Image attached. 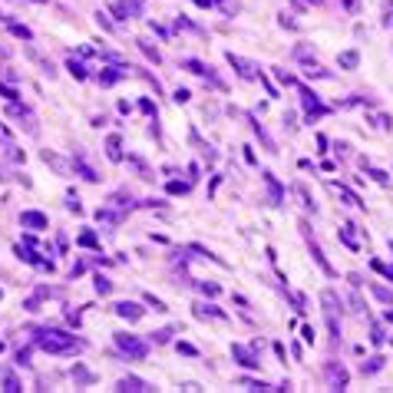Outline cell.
Returning a JSON list of instances; mask_svg holds the SVG:
<instances>
[{"mask_svg": "<svg viewBox=\"0 0 393 393\" xmlns=\"http://www.w3.org/2000/svg\"><path fill=\"white\" fill-rule=\"evenodd\" d=\"M33 344L40 350H46V354H76V350L86 347L76 334H66V330H56V327L33 330Z\"/></svg>", "mask_w": 393, "mask_h": 393, "instance_id": "cell-1", "label": "cell"}, {"mask_svg": "<svg viewBox=\"0 0 393 393\" xmlns=\"http://www.w3.org/2000/svg\"><path fill=\"white\" fill-rule=\"evenodd\" d=\"M3 112H7L10 119H17V126H20L27 136H36V132H40V126H36V116L30 112V106H20V103L13 99V103H7V109H3Z\"/></svg>", "mask_w": 393, "mask_h": 393, "instance_id": "cell-2", "label": "cell"}, {"mask_svg": "<svg viewBox=\"0 0 393 393\" xmlns=\"http://www.w3.org/2000/svg\"><path fill=\"white\" fill-rule=\"evenodd\" d=\"M301 103H304V112H307V122L321 119V116H327V106L317 99V93H311L307 86H301Z\"/></svg>", "mask_w": 393, "mask_h": 393, "instance_id": "cell-3", "label": "cell"}, {"mask_svg": "<svg viewBox=\"0 0 393 393\" xmlns=\"http://www.w3.org/2000/svg\"><path fill=\"white\" fill-rule=\"evenodd\" d=\"M116 344L129 354L132 360H145V357H149V347H145L139 337H132V334H116Z\"/></svg>", "mask_w": 393, "mask_h": 393, "instance_id": "cell-4", "label": "cell"}, {"mask_svg": "<svg viewBox=\"0 0 393 393\" xmlns=\"http://www.w3.org/2000/svg\"><path fill=\"white\" fill-rule=\"evenodd\" d=\"M321 301H324V314H327L330 337H340V324H337V294H334V291H324V294H321Z\"/></svg>", "mask_w": 393, "mask_h": 393, "instance_id": "cell-5", "label": "cell"}, {"mask_svg": "<svg viewBox=\"0 0 393 393\" xmlns=\"http://www.w3.org/2000/svg\"><path fill=\"white\" fill-rule=\"evenodd\" d=\"M231 357H235V363H238V367H245V370H258V367H261L258 354H254V350H248V347H241V344H235V347H231Z\"/></svg>", "mask_w": 393, "mask_h": 393, "instance_id": "cell-6", "label": "cell"}, {"mask_svg": "<svg viewBox=\"0 0 393 393\" xmlns=\"http://www.w3.org/2000/svg\"><path fill=\"white\" fill-rule=\"evenodd\" d=\"M13 251H17V258H20V261H27V264H36V268H43V271H53V261H46V258H40V254L33 251V245H17Z\"/></svg>", "mask_w": 393, "mask_h": 393, "instance_id": "cell-7", "label": "cell"}, {"mask_svg": "<svg viewBox=\"0 0 393 393\" xmlns=\"http://www.w3.org/2000/svg\"><path fill=\"white\" fill-rule=\"evenodd\" d=\"M129 70L132 66H126V63H116V66H109V70H103V73H99V86H116V83H119V79H126L129 76Z\"/></svg>", "mask_w": 393, "mask_h": 393, "instance_id": "cell-8", "label": "cell"}, {"mask_svg": "<svg viewBox=\"0 0 393 393\" xmlns=\"http://www.w3.org/2000/svg\"><path fill=\"white\" fill-rule=\"evenodd\" d=\"M228 63L235 66V73H238L241 79H258L261 73H258V66L251 63V60H245V56H235V53H228Z\"/></svg>", "mask_w": 393, "mask_h": 393, "instance_id": "cell-9", "label": "cell"}, {"mask_svg": "<svg viewBox=\"0 0 393 393\" xmlns=\"http://www.w3.org/2000/svg\"><path fill=\"white\" fill-rule=\"evenodd\" d=\"M116 314L122 317V321H139L142 314H145V307H139V304H132V301H119V304L112 307Z\"/></svg>", "mask_w": 393, "mask_h": 393, "instance_id": "cell-10", "label": "cell"}, {"mask_svg": "<svg viewBox=\"0 0 393 393\" xmlns=\"http://www.w3.org/2000/svg\"><path fill=\"white\" fill-rule=\"evenodd\" d=\"M116 390H122V393H145V390H155V387H149V383L139 380V377H122V380L116 383Z\"/></svg>", "mask_w": 393, "mask_h": 393, "instance_id": "cell-11", "label": "cell"}, {"mask_svg": "<svg viewBox=\"0 0 393 393\" xmlns=\"http://www.w3.org/2000/svg\"><path fill=\"white\" fill-rule=\"evenodd\" d=\"M23 50H27V56H30V60H33V63H36V66H40V70H43V73H46V76H50V79L56 76L53 63H50V60H46V56L40 53V50H36V46H30V43H27V46H23Z\"/></svg>", "mask_w": 393, "mask_h": 393, "instance_id": "cell-12", "label": "cell"}, {"mask_svg": "<svg viewBox=\"0 0 393 393\" xmlns=\"http://www.w3.org/2000/svg\"><path fill=\"white\" fill-rule=\"evenodd\" d=\"M327 380H330V390H344L347 387V370L337 367V363H327Z\"/></svg>", "mask_w": 393, "mask_h": 393, "instance_id": "cell-13", "label": "cell"}, {"mask_svg": "<svg viewBox=\"0 0 393 393\" xmlns=\"http://www.w3.org/2000/svg\"><path fill=\"white\" fill-rule=\"evenodd\" d=\"M20 225H23V228H30V231H40V228H46V215H43V212H23Z\"/></svg>", "mask_w": 393, "mask_h": 393, "instance_id": "cell-14", "label": "cell"}, {"mask_svg": "<svg viewBox=\"0 0 393 393\" xmlns=\"http://www.w3.org/2000/svg\"><path fill=\"white\" fill-rule=\"evenodd\" d=\"M264 175V185H268V202L271 205H281V198H284V188L278 185V179H274L271 172H261Z\"/></svg>", "mask_w": 393, "mask_h": 393, "instance_id": "cell-15", "label": "cell"}, {"mask_svg": "<svg viewBox=\"0 0 393 393\" xmlns=\"http://www.w3.org/2000/svg\"><path fill=\"white\" fill-rule=\"evenodd\" d=\"M73 169H76V175H83V179H86V182H99L96 169H93V165H86V162H83V152H76V155H73Z\"/></svg>", "mask_w": 393, "mask_h": 393, "instance_id": "cell-16", "label": "cell"}, {"mask_svg": "<svg viewBox=\"0 0 393 393\" xmlns=\"http://www.w3.org/2000/svg\"><path fill=\"white\" fill-rule=\"evenodd\" d=\"M301 228H304V225H301ZM304 238H307V248H311V254H314V261L321 264V271H324V274H334V268L327 264V258H324V254H321V248H317V241H311L307 228H304Z\"/></svg>", "mask_w": 393, "mask_h": 393, "instance_id": "cell-17", "label": "cell"}, {"mask_svg": "<svg viewBox=\"0 0 393 393\" xmlns=\"http://www.w3.org/2000/svg\"><path fill=\"white\" fill-rule=\"evenodd\" d=\"M122 215H126V212H112V208L106 205V208H99V212H96V221H99V225H119Z\"/></svg>", "mask_w": 393, "mask_h": 393, "instance_id": "cell-18", "label": "cell"}, {"mask_svg": "<svg viewBox=\"0 0 393 393\" xmlns=\"http://www.w3.org/2000/svg\"><path fill=\"white\" fill-rule=\"evenodd\" d=\"M106 155H109L112 162H122V139L119 136H109V139H106Z\"/></svg>", "mask_w": 393, "mask_h": 393, "instance_id": "cell-19", "label": "cell"}, {"mask_svg": "<svg viewBox=\"0 0 393 393\" xmlns=\"http://www.w3.org/2000/svg\"><path fill=\"white\" fill-rule=\"evenodd\" d=\"M129 165L136 169V172H139V179H145V182H152V179H155V172H152V169H149L145 162H142L139 155H129Z\"/></svg>", "mask_w": 393, "mask_h": 393, "instance_id": "cell-20", "label": "cell"}, {"mask_svg": "<svg viewBox=\"0 0 393 393\" xmlns=\"http://www.w3.org/2000/svg\"><path fill=\"white\" fill-rule=\"evenodd\" d=\"M248 122H251V129L258 132V139L264 142V149H268V152H278V145H274V139L268 136V132H264V126H261V122H258V119H248Z\"/></svg>", "mask_w": 393, "mask_h": 393, "instance_id": "cell-21", "label": "cell"}, {"mask_svg": "<svg viewBox=\"0 0 393 393\" xmlns=\"http://www.w3.org/2000/svg\"><path fill=\"white\" fill-rule=\"evenodd\" d=\"M340 241H344V245H347L350 251H357V248H360V245H357V238H354V225H340Z\"/></svg>", "mask_w": 393, "mask_h": 393, "instance_id": "cell-22", "label": "cell"}, {"mask_svg": "<svg viewBox=\"0 0 393 393\" xmlns=\"http://www.w3.org/2000/svg\"><path fill=\"white\" fill-rule=\"evenodd\" d=\"M112 208H119V212H126V208H136V202H132V195H126V192H116V195L109 198Z\"/></svg>", "mask_w": 393, "mask_h": 393, "instance_id": "cell-23", "label": "cell"}, {"mask_svg": "<svg viewBox=\"0 0 393 393\" xmlns=\"http://www.w3.org/2000/svg\"><path fill=\"white\" fill-rule=\"evenodd\" d=\"M136 46H139V50H142L145 56H149L152 63H162V53H159V50H155V46L149 43V40H142V36H139V40H136Z\"/></svg>", "mask_w": 393, "mask_h": 393, "instance_id": "cell-24", "label": "cell"}, {"mask_svg": "<svg viewBox=\"0 0 393 393\" xmlns=\"http://www.w3.org/2000/svg\"><path fill=\"white\" fill-rule=\"evenodd\" d=\"M43 162H46V165H53V169H56V172H60V175H70V169H66V162H63V159H60V155H53V152H50V149H46V152H43Z\"/></svg>", "mask_w": 393, "mask_h": 393, "instance_id": "cell-25", "label": "cell"}, {"mask_svg": "<svg viewBox=\"0 0 393 393\" xmlns=\"http://www.w3.org/2000/svg\"><path fill=\"white\" fill-rule=\"evenodd\" d=\"M370 291L377 301H383V304H393V291H387V287H380L377 281H370Z\"/></svg>", "mask_w": 393, "mask_h": 393, "instance_id": "cell-26", "label": "cell"}, {"mask_svg": "<svg viewBox=\"0 0 393 393\" xmlns=\"http://www.w3.org/2000/svg\"><path fill=\"white\" fill-rule=\"evenodd\" d=\"M7 27H10V33H13V36H20V40H27V43H30V40H33V30H30V27H23V23H7Z\"/></svg>", "mask_w": 393, "mask_h": 393, "instance_id": "cell-27", "label": "cell"}, {"mask_svg": "<svg viewBox=\"0 0 393 393\" xmlns=\"http://www.w3.org/2000/svg\"><path fill=\"white\" fill-rule=\"evenodd\" d=\"M70 373H73V380H76V383H93V380H96V377H93V373H89L83 363H76V367H73Z\"/></svg>", "mask_w": 393, "mask_h": 393, "instance_id": "cell-28", "label": "cell"}, {"mask_svg": "<svg viewBox=\"0 0 393 393\" xmlns=\"http://www.w3.org/2000/svg\"><path fill=\"white\" fill-rule=\"evenodd\" d=\"M195 317H218V321H225V314H221L218 307H212V304H198L195 307Z\"/></svg>", "mask_w": 393, "mask_h": 393, "instance_id": "cell-29", "label": "cell"}, {"mask_svg": "<svg viewBox=\"0 0 393 393\" xmlns=\"http://www.w3.org/2000/svg\"><path fill=\"white\" fill-rule=\"evenodd\" d=\"M357 63H360V53H357V50H347V53H340V66H344V70H354Z\"/></svg>", "mask_w": 393, "mask_h": 393, "instance_id": "cell-30", "label": "cell"}, {"mask_svg": "<svg viewBox=\"0 0 393 393\" xmlns=\"http://www.w3.org/2000/svg\"><path fill=\"white\" fill-rule=\"evenodd\" d=\"M66 66H70V73H73L76 79H86V76H89V73H86V66L79 63L76 56H70V63H66Z\"/></svg>", "mask_w": 393, "mask_h": 393, "instance_id": "cell-31", "label": "cell"}, {"mask_svg": "<svg viewBox=\"0 0 393 393\" xmlns=\"http://www.w3.org/2000/svg\"><path fill=\"white\" fill-rule=\"evenodd\" d=\"M380 367H383V357H370V363H367V360L360 363V373H363V377H367V373H377V370H380Z\"/></svg>", "mask_w": 393, "mask_h": 393, "instance_id": "cell-32", "label": "cell"}, {"mask_svg": "<svg viewBox=\"0 0 393 393\" xmlns=\"http://www.w3.org/2000/svg\"><path fill=\"white\" fill-rule=\"evenodd\" d=\"M76 245H83V248H99V238L93 235V231H83V235L76 238Z\"/></svg>", "mask_w": 393, "mask_h": 393, "instance_id": "cell-33", "label": "cell"}, {"mask_svg": "<svg viewBox=\"0 0 393 393\" xmlns=\"http://www.w3.org/2000/svg\"><path fill=\"white\" fill-rule=\"evenodd\" d=\"M274 76H278V83H284V86H297V79L287 73V70H281V66H274Z\"/></svg>", "mask_w": 393, "mask_h": 393, "instance_id": "cell-34", "label": "cell"}, {"mask_svg": "<svg viewBox=\"0 0 393 393\" xmlns=\"http://www.w3.org/2000/svg\"><path fill=\"white\" fill-rule=\"evenodd\" d=\"M294 192H297V198H301V205H304L307 212H317V205H314V202H311V195H307V188H304V185H297Z\"/></svg>", "mask_w": 393, "mask_h": 393, "instance_id": "cell-35", "label": "cell"}, {"mask_svg": "<svg viewBox=\"0 0 393 393\" xmlns=\"http://www.w3.org/2000/svg\"><path fill=\"white\" fill-rule=\"evenodd\" d=\"M93 284H96V294H103V297H106V294L112 291V281H109V278H103V274H99V278H96Z\"/></svg>", "mask_w": 393, "mask_h": 393, "instance_id": "cell-36", "label": "cell"}, {"mask_svg": "<svg viewBox=\"0 0 393 393\" xmlns=\"http://www.w3.org/2000/svg\"><path fill=\"white\" fill-rule=\"evenodd\" d=\"M3 390H7V393H17V390H23V387H20V380H17L13 373H7V377H3Z\"/></svg>", "mask_w": 393, "mask_h": 393, "instance_id": "cell-37", "label": "cell"}, {"mask_svg": "<svg viewBox=\"0 0 393 393\" xmlns=\"http://www.w3.org/2000/svg\"><path fill=\"white\" fill-rule=\"evenodd\" d=\"M337 192H340V195H344V198H347L350 205H357V208H363V202H360V198H357V195H354V192H350V188H347V185H337Z\"/></svg>", "mask_w": 393, "mask_h": 393, "instance_id": "cell-38", "label": "cell"}, {"mask_svg": "<svg viewBox=\"0 0 393 393\" xmlns=\"http://www.w3.org/2000/svg\"><path fill=\"white\" fill-rule=\"evenodd\" d=\"M152 340H155V344H169V340H172V327H165V330H152Z\"/></svg>", "mask_w": 393, "mask_h": 393, "instance_id": "cell-39", "label": "cell"}, {"mask_svg": "<svg viewBox=\"0 0 393 393\" xmlns=\"http://www.w3.org/2000/svg\"><path fill=\"white\" fill-rule=\"evenodd\" d=\"M241 387H245V390H271L264 380H241Z\"/></svg>", "mask_w": 393, "mask_h": 393, "instance_id": "cell-40", "label": "cell"}, {"mask_svg": "<svg viewBox=\"0 0 393 393\" xmlns=\"http://www.w3.org/2000/svg\"><path fill=\"white\" fill-rule=\"evenodd\" d=\"M198 291H202V294H208V297H218V284H208V281H202V284H198Z\"/></svg>", "mask_w": 393, "mask_h": 393, "instance_id": "cell-41", "label": "cell"}, {"mask_svg": "<svg viewBox=\"0 0 393 393\" xmlns=\"http://www.w3.org/2000/svg\"><path fill=\"white\" fill-rule=\"evenodd\" d=\"M175 350H179V354H185V357H198V350L192 347V344H182V340L175 344Z\"/></svg>", "mask_w": 393, "mask_h": 393, "instance_id": "cell-42", "label": "cell"}, {"mask_svg": "<svg viewBox=\"0 0 393 393\" xmlns=\"http://www.w3.org/2000/svg\"><path fill=\"white\" fill-rule=\"evenodd\" d=\"M188 185H192V182H169V192H172V195H182V192H188Z\"/></svg>", "mask_w": 393, "mask_h": 393, "instance_id": "cell-43", "label": "cell"}, {"mask_svg": "<svg viewBox=\"0 0 393 393\" xmlns=\"http://www.w3.org/2000/svg\"><path fill=\"white\" fill-rule=\"evenodd\" d=\"M0 96L7 99V103H13V99H17V89H13V86H7V83H0Z\"/></svg>", "mask_w": 393, "mask_h": 393, "instance_id": "cell-44", "label": "cell"}, {"mask_svg": "<svg viewBox=\"0 0 393 393\" xmlns=\"http://www.w3.org/2000/svg\"><path fill=\"white\" fill-rule=\"evenodd\" d=\"M370 268H373V271H380V274H387V278L393 281V268H387L383 261H370Z\"/></svg>", "mask_w": 393, "mask_h": 393, "instance_id": "cell-45", "label": "cell"}, {"mask_svg": "<svg viewBox=\"0 0 393 393\" xmlns=\"http://www.w3.org/2000/svg\"><path fill=\"white\" fill-rule=\"evenodd\" d=\"M96 23H99V27H103V30H106V33H112V30H116V27H112V23L106 20V13H103V10L96 13Z\"/></svg>", "mask_w": 393, "mask_h": 393, "instance_id": "cell-46", "label": "cell"}, {"mask_svg": "<svg viewBox=\"0 0 393 393\" xmlns=\"http://www.w3.org/2000/svg\"><path fill=\"white\" fill-rule=\"evenodd\" d=\"M17 363H20V367H27V363H30V347H20V350H17Z\"/></svg>", "mask_w": 393, "mask_h": 393, "instance_id": "cell-47", "label": "cell"}, {"mask_svg": "<svg viewBox=\"0 0 393 393\" xmlns=\"http://www.w3.org/2000/svg\"><path fill=\"white\" fill-rule=\"evenodd\" d=\"M145 304H149V307H155V311H165V301H159L155 294H145Z\"/></svg>", "mask_w": 393, "mask_h": 393, "instance_id": "cell-48", "label": "cell"}, {"mask_svg": "<svg viewBox=\"0 0 393 393\" xmlns=\"http://www.w3.org/2000/svg\"><path fill=\"white\" fill-rule=\"evenodd\" d=\"M370 340H373V344H383V327H380V324H373V327H370Z\"/></svg>", "mask_w": 393, "mask_h": 393, "instance_id": "cell-49", "label": "cell"}, {"mask_svg": "<svg viewBox=\"0 0 393 393\" xmlns=\"http://www.w3.org/2000/svg\"><path fill=\"white\" fill-rule=\"evenodd\" d=\"M370 175H373V182H380V185H387V182H390V175L380 172V169H370Z\"/></svg>", "mask_w": 393, "mask_h": 393, "instance_id": "cell-50", "label": "cell"}, {"mask_svg": "<svg viewBox=\"0 0 393 393\" xmlns=\"http://www.w3.org/2000/svg\"><path fill=\"white\" fill-rule=\"evenodd\" d=\"M139 109H142V112H149V116H155V103H152V99H142Z\"/></svg>", "mask_w": 393, "mask_h": 393, "instance_id": "cell-51", "label": "cell"}, {"mask_svg": "<svg viewBox=\"0 0 393 393\" xmlns=\"http://www.w3.org/2000/svg\"><path fill=\"white\" fill-rule=\"evenodd\" d=\"M294 56L297 60H311V50L307 46H294Z\"/></svg>", "mask_w": 393, "mask_h": 393, "instance_id": "cell-52", "label": "cell"}, {"mask_svg": "<svg viewBox=\"0 0 393 393\" xmlns=\"http://www.w3.org/2000/svg\"><path fill=\"white\" fill-rule=\"evenodd\" d=\"M344 7H347V13H357L360 10V0H344Z\"/></svg>", "mask_w": 393, "mask_h": 393, "instance_id": "cell-53", "label": "cell"}, {"mask_svg": "<svg viewBox=\"0 0 393 393\" xmlns=\"http://www.w3.org/2000/svg\"><path fill=\"white\" fill-rule=\"evenodd\" d=\"M188 96H192L188 89H175V103H188Z\"/></svg>", "mask_w": 393, "mask_h": 393, "instance_id": "cell-54", "label": "cell"}, {"mask_svg": "<svg viewBox=\"0 0 393 393\" xmlns=\"http://www.w3.org/2000/svg\"><path fill=\"white\" fill-rule=\"evenodd\" d=\"M83 271H86V264H83V261H76V264H73V271H70V278H79Z\"/></svg>", "mask_w": 393, "mask_h": 393, "instance_id": "cell-55", "label": "cell"}, {"mask_svg": "<svg viewBox=\"0 0 393 393\" xmlns=\"http://www.w3.org/2000/svg\"><path fill=\"white\" fill-rule=\"evenodd\" d=\"M195 179H198V165L192 162V165H188V182H195Z\"/></svg>", "mask_w": 393, "mask_h": 393, "instance_id": "cell-56", "label": "cell"}, {"mask_svg": "<svg viewBox=\"0 0 393 393\" xmlns=\"http://www.w3.org/2000/svg\"><path fill=\"white\" fill-rule=\"evenodd\" d=\"M350 307H354V311H363V304H360V297H357V294H350Z\"/></svg>", "mask_w": 393, "mask_h": 393, "instance_id": "cell-57", "label": "cell"}, {"mask_svg": "<svg viewBox=\"0 0 393 393\" xmlns=\"http://www.w3.org/2000/svg\"><path fill=\"white\" fill-rule=\"evenodd\" d=\"M301 334H304V340H307V344H314V327H304Z\"/></svg>", "mask_w": 393, "mask_h": 393, "instance_id": "cell-58", "label": "cell"}, {"mask_svg": "<svg viewBox=\"0 0 393 393\" xmlns=\"http://www.w3.org/2000/svg\"><path fill=\"white\" fill-rule=\"evenodd\" d=\"M0 60H10V50H7V46H0Z\"/></svg>", "mask_w": 393, "mask_h": 393, "instance_id": "cell-59", "label": "cell"}, {"mask_svg": "<svg viewBox=\"0 0 393 393\" xmlns=\"http://www.w3.org/2000/svg\"><path fill=\"white\" fill-rule=\"evenodd\" d=\"M0 20H3V23H10V17H7V13H0Z\"/></svg>", "mask_w": 393, "mask_h": 393, "instance_id": "cell-60", "label": "cell"}, {"mask_svg": "<svg viewBox=\"0 0 393 393\" xmlns=\"http://www.w3.org/2000/svg\"><path fill=\"white\" fill-rule=\"evenodd\" d=\"M387 321H390V324H393V311H387Z\"/></svg>", "mask_w": 393, "mask_h": 393, "instance_id": "cell-61", "label": "cell"}, {"mask_svg": "<svg viewBox=\"0 0 393 393\" xmlns=\"http://www.w3.org/2000/svg\"><path fill=\"white\" fill-rule=\"evenodd\" d=\"M36 3H46V0H36Z\"/></svg>", "mask_w": 393, "mask_h": 393, "instance_id": "cell-62", "label": "cell"}, {"mask_svg": "<svg viewBox=\"0 0 393 393\" xmlns=\"http://www.w3.org/2000/svg\"><path fill=\"white\" fill-rule=\"evenodd\" d=\"M0 350H3V344H0Z\"/></svg>", "mask_w": 393, "mask_h": 393, "instance_id": "cell-63", "label": "cell"}, {"mask_svg": "<svg viewBox=\"0 0 393 393\" xmlns=\"http://www.w3.org/2000/svg\"><path fill=\"white\" fill-rule=\"evenodd\" d=\"M0 297H3V291H0Z\"/></svg>", "mask_w": 393, "mask_h": 393, "instance_id": "cell-64", "label": "cell"}]
</instances>
